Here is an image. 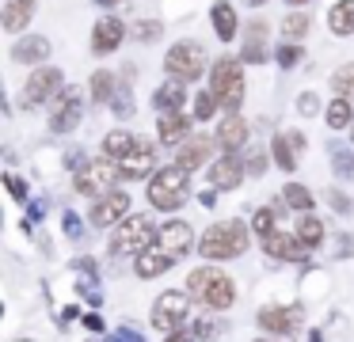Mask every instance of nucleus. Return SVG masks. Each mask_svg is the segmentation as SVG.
Returning a JSON list of instances; mask_svg holds the SVG:
<instances>
[{
    "instance_id": "c03bdc74",
    "label": "nucleus",
    "mask_w": 354,
    "mask_h": 342,
    "mask_svg": "<svg viewBox=\"0 0 354 342\" xmlns=\"http://www.w3.org/2000/svg\"><path fill=\"white\" fill-rule=\"evenodd\" d=\"M263 42H267V23L252 19V23H248V30H244V46H263Z\"/></svg>"
},
{
    "instance_id": "ddd939ff",
    "label": "nucleus",
    "mask_w": 354,
    "mask_h": 342,
    "mask_svg": "<svg viewBox=\"0 0 354 342\" xmlns=\"http://www.w3.org/2000/svg\"><path fill=\"white\" fill-rule=\"evenodd\" d=\"M301 304H290V308H278V304H267V308H259V327L267 334H274V339H282V334H293L301 327Z\"/></svg>"
},
{
    "instance_id": "b1692460",
    "label": "nucleus",
    "mask_w": 354,
    "mask_h": 342,
    "mask_svg": "<svg viewBox=\"0 0 354 342\" xmlns=\"http://www.w3.org/2000/svg\"><path fill=\"white\" fill-rule=\"evenodd\" d=\"M171 263L176 258L168 255V251H160V247H149V251H141L138 258H133V270H138V278H145V281H153V278H160L164 270H171Z\"/></svg>"
},
{
    "instance_id": "680f3d73",
    "label": "nucleus",
    "mask_w": 354,
    "mask_h": 342,
    "mask_svg": "<svg viewBox=\"0 0 354 342\" xmlns=\"http://www.w3.org/2000/svg\"><path fill=\"white\" fill-rule=\"evenodd\" d=\"M255 342H278V339H270V334H263V339H255Z\"/></svg>"
},
{
    "instance_id": "39448f33",
    "label": "nucleus",
    "mask_w": 354,
    "mask_h": 342,
    "mask_svg": "<svg viewBox=\"0 0 354 342\" xmlns=\"http://www.w3.org/2000/svg\"><path fill=\"white\" fill-rule=\"evenodd\" d=\"M164 73L168 80H179V84H194L202 76H209V57L198 42H176L168 53H164Z\"/></svg>"
},
{
    "instance_id": "a878e982",
    "label": "nucleus",
    "mask_w": 354,
    "mask_h": 342,
    "mask_svg": "<svg viewBox=\"0 0 354 342\" xmlns=\"http://www.w3.org/2000/svg\"><path fill=\"white\" fill-rule=\"evenodd\" d=\"M328 30L335 38L354 35V0H335V4L328 8Z\"/></svg>"
},
{
    "instance_id": "f3484780",
    "label": "nucleus",
    "mask_w": 354,
    "mask_h": 342,
    "mask_svg": "<svg viewBox=\"0 0 354 342\" xmlns=\"http://www.w3.org/2000/svg\"><path fill=\"white\" fill-rule=\"evenodd\" d=\"M217 149L225 152V156H236L240 149L248 144V137H252V129H248V122L240 118V114H225L221 122H217Z\"/></svg>"
},
{
    "instance_id": "6e6552de",
    "label": "nucleus",
    "mask_w": 354,
    "mask_h": 342,
    "mask_svg": "<svg viewBox=\"0 0 354 342\" xmlns=\"http://www.w3.org/2000/svg\"><path fill=\"white\" fill-rule=\"evenodd\" d=\"M187 319H191V293H183V289H168V293L156 296L153 304V327L164 334L171 331H183Z\"/></svg>"
},
{
    "instance_id": "1a4fd4ad",
    "label": "nucleus",
    "mask_w": 354,
    "mask_h": 342,
    "mask_svg": "<svg viewBox=\"0 0 354 342\" xmlns=\"http://www.w3.org/2000/svg\"><path fill=\"white\" fill-rule=\"evenodd\" d=\"M80 118H84V91L69 84V88L54 99V111H50V133L54 137L73 133V129L80 126Z\"/></svg>"
},
{
    "instance_id": "423d86ee",
    "label": "nucleus",
    "mask_w": 354,
    "mask_h": 342,
    "mask_svg": "<svg viewBox=\"0 0 354 342\" xmlns=\"http://www.w3.org/2000/svg\"><path fill=\"white\" fill-rule=\"evenodd\" d=\"M118 179H122V167H118V160L111 156H100L92 160L88 167H80L77 175H73V187H77V194L84 198H107L111 190H118Z\"/></svg>"
},
{
    "instance_id": "20e7f679",
    "label": "nucleus",
    "mask_w": 354,
    "mask_h": 342,
    "mask_svg": "<svg viewBox=\"0 0 354 342\" xmlns=\"http://www.w3.org/2000/svg\"><path fill=\"white\" fill-rule=\"evenodd\" d=\"M209 91H214V99L225 106V111L236 114L240 103H244V95H248L244 61L240 57H217L214 68H209Z\"/></svg>"
},
{
    "instance_id": "4c0bfd02",
    "label": "nucleus",
    "mask_w": 354,
    "mask_h": 342,
    "mask_svg": "<svg viewBox=\"0 0 354 342\" xmlns=\"http://www.w3.org/2000/svg\"><path fill=\"white\" fill-rule=\"evenodd\" d=\"M191 103H194V122H209V118H214V111H217V106H221V103H217V99H214V91H198V95H194L191 99Z\"/></svg>"
},
{
    "instance_id": "13d9d810",
    "label": "nucleus",
    "mask_w": 354,
    "mask_h": 342,
    "mask_svg": "<svg viewBox=\"0 0 354 342\" xmlns=\"http://www.w3.org/2000/svg\"><path fill=\"white\" fill-rule=\"evenodd\" d=\"M308 342H324V334L320 331H308Z\"/></svg>"
},
{
    "instance_id": "bf43d9fd",
    "label": "nucleus",
    "mask_w": 354,
    "mask_h": 342,
    "mask_svg": "<svg viewBox=\"0 0 354 342\" xmlns=\"http://www.w3.org/2000/svg\"><path fill=\"white\" fill-rule=\"evenodd\" d=\"M244 4H248V8H263L267 0H244Z\"/></svg>"
},
{
    "instance_id": "09e8293b",
    "label": "nucleus",
    "mask_w": 354,
    "mask_h": 342,
    "mask_svg": "<svg viewBox=\"0 0 354 342\" xmlns=\"http://www.w3.org/2000/svg\"><path fill=\"white\" fill-rule=\"evenodd\" d=\"M88 164H92V160H88L84 152H69V156H65V171H73V175H77L80 167H88Z\"/></svg>"
},
{
    "instance_id": "f8f14e48",
    "label": "nucleus",
    "mask_w": 354,
    "mask_h": 342,
    "mask_svg": "<svg viewBox=\"0 0 354 342\" xmlns=\"http://www.w3.org/2000/svg\"><path fill=\"white\" fill-rule=\"evenodd\" d=\"M191 126H194V114L187 111H168L156 118V137H160V144H168V149H183L187 141H191Z\"/></svg>"
},
{
    "instance_id": "412c9836",
    "label": "nucleus",
    "mask_w": 354,
    "mask_h": 342,
    "mask_svg": "<svg viewBox=\"0 0 354 342\" xmlns=\"http://www.w3.org/2000/svg\"><path fill=\"white\" fill-rule=\"evenodd\" d=\"M118 167H122V179H153V175H156L153 144H138L126 160H118Z\"/></svg>"
},
{
    "instance_id": "864d4df0",
    "label": "nucleus",
    "mask_w": 354,
    "mask_h": 342,
    "mask_svg": "<svg viewBox=\"0 0 354 342\" xmlns=\"http://www.w3.org/2000/svg\"><path fill=\"white\" fill-rule=\"evenodd\" d=\"M286 137H290V144H293V149H297V152H301V149H305V144H308V141H305V133H297V129H286Z\"/></svg>"
},
{
    "instance_id": "cd10ccee",
    "label": "nucleus",
    "mask_w": 354,
    "mask_h": 342,
    "mask_svg": "<svg viewBox=\"0 0 354 342\" xmlns=\"http://www.w3.org/2000/svg\"><path fill=\"white\" fill-rule=\"evenodd\" d=\"M351 99H343V95H335L328 106H324V122H328V129L331 133H343V129H351L354 126V111H351Z\"/></svg>"
},
{
    "instance_id": "c756f323",
    "label": "nucleus",
    "mask_w": 354,
    "mask_h": 342,
    "mask_svg": "<svg viewBox=\"0 0 354 342\" xmlns=\"http://www.w3.org/2000/svg\"><path fill=\"white\" fill-rule=\"evenodd\" d=\"M293 236H297V240L305 243L308 251L320 247V243H324V220L316 217V213H301V217H297V228H293Z\"/></svg>"
},
{
    "instance_id": "0eeeda50",
    "label": "nucleus",
    "mask_w": 354,
    "mask_h": 342,
    "mask_svg": "<svg viewBox=\"0 0 354 342\" xmlns=\"http://www.w3.org/2000/svg\"><path fill=\"white\" fill-rule=\"evenodd\" d=\"M156 220L145 217V213H133V217H126L122 225H118V232L111 236V255L122 258V255H133L138 258L141 251H149V243L156 240V232L160 228H153Z\"/></svg>"
},
{
    "instance_id": "2f4dec72",
    "label": "nucleus",
    "mask_w": 354,
    "mask_h": 342,
    "mask_svg": "<svg viewBox=\"0 0 354 342\" xmlns=\"http://www.w3.org/2000/svg\"><path fill=\"white\" fill-rule=\"evenodd\" d=\"M282 202L290 205V209H297V213H313V190L305 187V182H286L282 187Z\"/></svg>"
},
{
    "instance_id": "6ab92c4d",
    "label": "nucleus",
    "mask_w": 354,
    "mask_h": 342,
    "mask_svg": "<svg viewBox=\"0 0 354 342\" xmlns=\"http://www.w3.org/2000/svg\"><path fill=\"white\" fill-rule=\"evenodd\" d=\"M263 251L270 258H282V263H308V247L297 240V236H286V232H270L263 236Z\"/></svg>"
},
{
    "instance_id": "2eb2a0df",
    "label": "nucleus",
    "mask_w": 354,
    "mask_h": 342,
    "mask_svg": "<svg viewBox=\"0 0 354 342\" xmlns=\"http://www.w3.org/2000/svg\"><path fill=\"white\" fill-rule=\"evenodd\" d=\"M244 175H248V164L236 156H217L214 164L206 167V179L214 190H236L240 182H244Z\"/></svg>"
},
{
    "instance_id": "5fc2aeb1",
    "label": "nucleus",
    "mask_w": 354,
    "mask_h": 342,
    "mask_svg": "<svg viewBox=\"0 0 354 342\" xmlns=\"http://www.w3.org/2000/svg\"><path fill=\"white\" fill-rule=\"evenodd\" d=\"M168 342H194V334H191V331H171Z\"/></svg>"
},
{
    "instance_id": "6e6d98bb",
    "label": "nucleus",
    "mask_w": 354,
    "mask_h": 342,
    "mask_svg": "<svg viewBox=\"0 0 354 342\" xmlns=\"http://www.w3.org/2000/svg\"><path fill=\"white\" fill-rule=\"evenodd\" d=\"M214 202H217V194H214V187H209V194H202V205H206V209H214Z\"/></svg>"
},
{
    "instance_id": "4468645a",
    "label": "nucleus",
    "mask_w": 354,
    "mask_h": 342,
    "mask_svg": "<svg viewBox=\"0 0 354 342\" xmlns=\"http://www.w3.org/2000/svg\"><path fill=\"white\" fill-rule=\"evenodd\" d=\"M156 247L168 251L171 258L187 255V251L194 247V228L187 225V220H164L160 232H156Z\"/></svg>"
},
{
    "instance_id": "4be33fe9",
    "label": "nucleus",
    "mask_w": 354,
    "mask_h": 342,
    "mask_svg": "<svg viewBox=\"0 0 354 342\" xmlns=\"http://www.w3.org/2000/svg\"><path fill=\"white\" fill-rule=\"evenodd\" d=\"M50 50H54V42L46 35H24L12 46V61H19V65H42L50 57Z\"/></svg>"
},
{
    "instance_id": "8fccbe9b",
    "label": "nucleus",
    "mask_w": 354,
    "mask_h": 342,
    "mask_svg": "<svg viewBox=\"0 0 354 342\" xmlns=\"http://www.w3.org/2000/svg\"><path fill=\"white\" fill-rule=\"evenodd\" d=\"M107 342H145V339H141V334L138 331H133V327H118V331L115 334H111V339Z\"/></svg>"
},
{
    "instance_id": "bb28decb",
    "label": "nucleus",
    "mask_w": 354,
    "mask_h": 342,
    "mask_svg": "<svg viewBox=\"0 0 354 342\" xmlns=\"http://www.w3.org/2000/svg\"><path fill=\"white\" fill-rule=\"evenodd\" d=\"M118 76L111 73V68H95L92 80H88V95H92V103H111V99L118 95Z\"/></svg>"
},
{
    "instance_id": "052dcab7",
    "label": "nucleus",
    "mask_w": 354,
    "mask_h": 342,
    "mask_svg": "<svg viewBox=\"0 0 354 342\" xmlns=\"http://www.w3.org/2000/svg\"><path fill=\"white\" fill-rule=\"evenodd\" d=\"M286 4H290V8H305L308 0H286Z\"/></svg>"
},
{
    "instance_id": "f704fd0d",
    "label": "nucleus",
    "mask_w": 354,
    "mask_h": 342,
    "mask_svg": "<svg viewBox=\"0 0 354 342\" xmlns=\"http://www.w3.org/2000/svg\"><path fill=\"white\" fill-rule=\"evenodd\" d=\"M130 35H133V42L153 46V42H160V38H164V23L160 19H138L130 27Z\"/></svg>"
},
{
    "instance_id": "9d476101",
    "label": "nucleus",
    "mask_w": 354,
    "mask_h": 342,
    "mask_svg": "<svg viewBox=\"0 0 354 342\" xmlns=\"http://www.w3.org/2000/svg\"><path fill=\"white\" fill-rule=\"evenodd\" d=\"M65 88H69V84H65L62 68L42 65V68H35L24 84V106H42V103H50V99H57Z\"/></svg>"
},
{
    "instance_id": "e2e57ef3",
    "label": "nucleus",
    "mask_w": 354,
    "mask_h": 342,
    "mask_svg": "<svg viewBox=\"0 0 354 342\" xmlns=\"http://www.w3.org/2000/svg\"><path fill=\"white\" fill-rule=\"evenodd\" d=\"M351 129H354V126H351ZM351 141H354V133H351Z\"/></svg>"
},
{
    "instance_id": "7c9ffc66",
    "label": "nucleus",
    "mask_w": 354,
    "mask_h": 342,
    "mask_svg": "<svg viewBox=\"0 0 354 342\" xmlns=\"http://www.w3.org/2000/svg\"><path fill=\"white\" fill-rule=\"evenodd\" d=\"M270 160H274V167H282V171H293V167H297V149L290 144L286 133L270 137Z\"/></svg>"
},
{
    "instance_id": "3c124183",
    "label": "nucleus",
    "mask_w": 354,
    "mask_h": 342,
    "mask_svg": "<svg viewBox=\"0 0 354 342\" xmlns=\"http://www.w3.org/2000/svg\"><path fill=\"white\" fill-rule=\"evenodd\" d=\"M198 339H217V334H221V323H198Z\"/></svg>"
},
{
    "instance_id": "49530a36",
    "label": "nucleus",
    "mask_w": 354,
    "mask_h": 342,
    "mask_svg": "<svg viewBox=\"0 0 354 342\" xmlns=\"http://www.w3.org/2000/svg\"><path fill=\"white\" fill-rule=\"evenodd\" d=\"M331 247H335V258H351V255H354V236L339 232V236H335V243H331Z\"/></svg>"
},
{
    "instance_id": "603ef678",
    "label": "nucleus",
    "mask_w": 354,
    "mask_h": 342,
    "mask_svg": "<svg viewBox=\"0 0 354 342\" xmlns=\"http://www.w3.org/2000/svg\"><path fill=\"white\" fill-rule=\"evenodd\" d=\"M80 323H84L92 334H100V331H103V319H100V316H92V312H88V316H80Z\"/></svg>"
},
{
    "instance_id": "a211bd4d",
    "label": "nucleus",
    "mask_w": 354,
    "mask_h": 342,
    "mask_svg": "<svg viewBox=\"0 0 354 342\" xmlns=\"http://www.w3.org/2000/svg\"><path fill=\"white\" fill-rule=\"evenodd\" d=\"M214 144H217V137L194 133L191 141L183 144V149H176V164L183 167V171H194V167H206V164H214Z\"/></svg>"
},
{
    "instance_id": "7ed1b4c3",
    "label": "nucleus",
    "mask_w": 354,
    "mask_h": 342,
    "mask_svg": "<svg viewBox=\"0 0 354 342\" xmlns=\"http://www.w3.org/2000/svg\"><path fill=\"white\" fill-rule=\"evenodd\" d=\"M149 205L160 213H176L179 205L191 198V171H183L179 164H168L149 179V190H145Z\"/></svg>"
},
{
    "instance_id": "c85d7f7f",
    "label": "nucleus",
    "mask_w": 354,
    "mask_h": 342,
    "mask_svg": "<svg viewBox=\"0 0 354 342\" xmlns=\"http://www.w3.org/2000/svg\"><path fill=\"white\" fill-rule=\"evenodd\" d=\"M138 137L133 133H126V129H111L107 137H103V156H111V160H126L133 149H138Z\"/></svg>"
},
{
    "instance_id": "4d7b16f0",
    "label": "nucleus",
    "mask_w": 354,
    "mask_h": 342,
    "mask_svg": "<svg viewBox=\"0 0 354 342\" xmlns=\"http://www.w3.org/2000/svg\"><path fill=\"white\" fill-rule=\"evenodd\" d=\"M95 4H100V8H118L122 0H95Z\"/></svg>"
},
{
    "instance_id": "f257e3e1",
    "label": "nucleus",
    "mask_w": 354,
    "mask_h": 342,
    "mask_svg": "<svg viewBox=\"0 0 354 342\" xmlns=\"http://www.w3.org/2000/svg\"><path fill=\"white\" fill-rule=\"evenodd\" d=\"M187 293L209 312H225L232 301H236V285H232V278L225 270H217L214 263L194 266V270L187 274Z\"/></svg>"
},
{
    "instance_id": "f03ea898",
    "label": "nucleus",
    "mask_w": 354,
    "mask_h": 342,
    "mask_svg": "<svg viewBox=\"0 0 354 342\" xmlns=\"http://www.w3.org/2000/svg\"><path fill=\"white\" fill-rule=\"evenodd\" d=\"M248 243H252V232L240 220H217L198 236V255L206 263H229V258L244 255Z\"/></svg>"
},
{
    "instance_id": "e433bc0d",
    "label": "nucleus",
    "mask_w": 354,
    "mask_h": 342,
    "mask_svg": "<svg viewBox=\"0 0 354 342\" xmlns=\"http://www.w3.org/2000/svg\"><path fill=\"white\" fill-rule=\"evenodd\" d=\"M111 111H115V118H122V122H130L133 118V95H130V84H118V95L111 99Z\"/></svg>"
},
{
    "instance_id": "9b49d317",
    "label": "nucleus",
    "mask_w": 354,
    "mask_h": 342,
    "mask_svg": "<svg viewBox=\"0 0 354 342\" xmlns=\"http://www.w3.org/2000/svg\"><path fill=\"white\" fill-rule=\"evenodd\" d=\"M126 217H130V194H122V190H111L107 198L92 202L88 225H92V228H107V225H122Z\"/></svg>"
},
{
    "instance_id": "aec40b11",
    "label": "nucleus",
    "mask_w": 354,
    "mask_h": 342,
    "mask_svg": "<svg viewBox=\"0 0 354 342\" xmlns=\"http://www.w3.org/2000/svg\"><path fill=\"white\" fill-rule=\"evenodd\" d=\"M35 12H39V0H4V8H0V27L8 30V35H24L31 27Z\"/></svg>"
},
{
    "instance_id": "58836bf2",
    "label": "nucleus",
    "mask_w": 354,
    "mask_h": 342,
    "mask_svg": "<svg viewBox=\"0 0 354 342\" xmlns=\"http://www.w3.org/2000/svg\"><path fill=\"white\" fill-rule=\"evenodd\" d=\"M301 57H305V50H301V42H282V46L274 50V61H278V68H293Z\"/></svg>"
},
{
    "instance_id": "a19ab883",
    "label": "nucleus",
    "mask_w": 354,
    "mask_h": 342,
    "mask_svg": "<svg viewBox=\"0 0 354 342\" xmlns=\"http://www.w3.org/2000/svg\"><path fill=\"white\" fill-rule=\"evenodd\" d=\"M293 106H297L301 118H313V114H320V95H316V91H301Z\"/></svg>"
},
{
    "instance_id": "473e14b6",
    "label": "nucleus",
    "mask_w": 354,
    "mask_h": 342,
    "mask_svg": "<svg viewBox=\"0 0 354 342\" xmlns=\"http://www.w3.org/2000/svg\"><path fill=\"white\" fill-rule=\"evenodd\" d=\"M328 156H331V171H335L339 179H354V152L351 149H343L339 141H331Z\"/></svg>"
},
{
    "instance_id": "c9c22d12",
    "label": "nucleus",
    "mask_w": 354,
    "mask_h": 342,
    "mask_svg": "<svg viewBox=\"0 0 354 342\" xmlns=\"http://www.w3.org/2000/svg\"><path fill=\"white\" fill-rule=\"evenodd\" d=\"M331 91L354 103V61H346V65H339L335 73H331Z\"/></svg>"
},
{
    "instance_id": "72a5a7b5",
    "label": "nucleus",
    "mask_w": 354,
    "mask_h": 342,
    "mask_svg": "<svg viewBox=\"0 0 354 342\" xmlns=\"http://www.w3.org/2000/svg\"><path fill=\"white\" fill-rule=\"evenodd\" d=\"M308 27H313L308 12H290L282 19V38H286V42H301V38L308 35Z\"/></svg>"
},
{
    "instance_id": "37998d69",
    "label": "nucleus",
    "mask_w": 354,
    "mask_h": 342,
    "mask_svg": "<svg viewBox=\"0 0 354 342\" xmlns=\"http://www.w3.org/2000/svg\"><path fill=\"white\" fill-rule=\"evenodd\" d=\"M62 228H65V236H69V240H80V236H84V220H80L73 209L62 213Z\"/></svg>"
},
{
    "instance_id": "393cba45",
    "label": "nucleus",
    "mask_w": 354,
    "mask_h": 342,
    "mask_svg": "<svg viewBox=\"0 0 354 342\" xmlns=\"http://www.w3.org/2000/svg\"><path fill=\"white\" fill-rule=\"evenodd\" d=\"M183 103H187V84H179V80H164L160 88L153 91V106H156L160 114L183 111Z\"/></svg>"
},
{
    "instance_id": "dca6fc26",
    "label": "nucleus",
    "mask_w": 354,
    "mask_h": 342,
    "mask_svg": "<svg viewBox=\"0 0 354 342\" xmlns=\"http://www.w3.org/2000/svg\"><path fill=\"white\" fill-rule=\"evenodd\" d=\"M122 38H126V23L118 19V15H103L92 27V53L107 57V53H115L118 46H122Z\"/></svg>"
},
{
    "instance_id": "5701e85b",
    "label": "nucleus",
    "mask_w": 354,
    "mask_h": 342,
    "mask_svg": "<svg viewBox=\"0 0 354 342\" xmlns=\"http://www.w3.org/2000/svg\"><path fill=\"white\" fill-rule=\"evenodd\" d=\"M209 23H214V35L217 42H232L240 30V19H236V8L229 4V0H217L214 8H209Z\"/></svg>"
},
{
    "instance_id": "a18cd8bd",
    "label": "nucleus",
    "mask_w": 354,
    "mask_h": 342,
    "mask_svg": "<svg viewBox=\"0 0 354 342\" xmlns=\"http://www.w3.org/2000/svg\"><path fill=\"white\" fill-rule=\"evenodd\" d=\"M328 205H331V213H339V217H346V213H351V198H346L343 190H335V187L328 190Z\"/></svg>"
},
{
    "instance_id": "79ce46f5",
    "label": "nucleus",
    "mask_w": 354,
    "mask_h": 342,
    "mask_svg": "<svg viewBox=\"0 0 354 342\" xmlns=\"http://www.w3.org/2000/svg\"><path fill=\"white\" fill-rule=\"evenodd\" d=\"M4 187H8V194L16 198V202H27V194H31V187H27L16 171H4Z\"/></svg>"
},
{
    "instance_id": "ea45409f",
    "label": "nucleus",
    "mask_w": 354,
    "mask_h": 342,
    "mask_svg": "<svg viewBox=\"0 0 354 342\" xmlns=\"http://www.w3.org/2000/svg\"><path fill=\"white\" fill-rule=\"evenodd\" d=\"M274 220H278V209H274V205H263V209H255L252 228L259 236H270V232H274Z\"/></svg>"
},
{
    "instance_id": "de8ad7c7",
    "label": "nucleus",
    "mask_w": 354,
    "mask_h": 342,
    "mask_svg": "<svg viewBox=\"0 0 354 342\" xmlns=\"http://www.w3.org/2000/svg\"><path fill=\"white\" fill-rule=\"evenodd\" d=\"M267 171V152H248V175H263Z\"/></svg>"
},
{
    "instance_id": "0e129e2a",
    "label": "nucleus",
    "mask_w": 354,
    "mask_h": 342,
    "mask_svg": "<svg viewBox=\"0 0 354 342\" xmlns=\"http://www.w3.org/2000/svg\"><path fill=\"white\" fill-rule=\"evenodd\" d=\"M19 342H27V339H19Z\"/></svg>"
}]
</instances>
